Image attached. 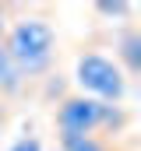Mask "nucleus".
<instances>
[{"mask_svg": "<svg viewBox=\"0 0 141 151\" xmlns=\"http://www.w3.org/2000/svg\"><path fill=\"white\" fill-rule=\"evenodd\" d=\"M7 53L14 56V63L21 67L25 77H35V74H46L49 63H53V53H57V32L49 21L42 18H21L11 35H7Z\"/></svg>", "mask_w": 141, "mask_h": 151, "instance_id": "1", "label": "nucleus"}, {"mask_svg": "<svg viewBox=\"0 0 141 151\" xmlns=\"http://www.w3.org/2000/svg\"><path fill=\"white\" fill-rule=\"evenodd\" d=\"M113 123H120L116 109L92 99V95H67L57 106V130L60 134H95Z\"/></svg>", "mask_w": 141, "mask_h": 151, "instance_id": "3", "label": "nucleus"}, {"mask_svg": "<svg viewBox=\"0 0 141 151\" xmlns=\"http://www.w3.org/2000/svg\"><path fill=\"white\" fill-rule=\"evenodd\" d=\"M21 67L14 63V56L7 53V46H0V95H18L21 91Z\"/></svg>", "mask_w": 141, "mask_h": 151, "instance_id": "5", "label": "nucleus"}, {"mask_svg": "<svg viewBox=\"0 0 141 151\" xmlns=\"http://www.w3.org/2000/svg\"><path fill=\"white\" fill-rule=\"evenodd\" d=\"M7 151H42V141H39V137H32V134H25V137H18Z\"/></svg>", "mask_w": 141, "mask_h": 151, "instance_id": "8", "label": "nucleus"}, {"mask_svg": "<svg viewBox=\"0 0 141 151\" xmlns=\"http://www.w3.org/2000/svg\"><path fill=\"white\" fill-rule=\"evenodd\" d=\"M95 11L106 18H127L131 14V4H95Z\"/></svg>", "mask_w": 141, "mask_h": 151, "instance_id": "7", "label": "nucleus"}, {"mask_svg": "<svg viewBox=\"0 0 141 151\" xmlns=\"http://www.w3.org/2000/svg\"><path fill=\"white\" fill-rule=\"evenodd\" d=\"M74 81L81 84V95H92L106 106L127 95V77L120 70V63H113L102 53H81L74 67Z\"/></svg>", "mask_w": 141, "mask_h": 151, "instance_id": "2", "label": "nucleus"}, {"mask_svg": "<svg viewBox=\"0 0 141 151\" xmlns=\"http://www.w3.org/2000/svg\"><path fill=\"white\" fill-rule=\"evenodd\" d=\"M57 141L60 151H109V144L95 134H57Z\"/></svg>", "mask_w": 141, "mask_h": 151, "instance_id": "6", "label": "nucleus"}, {"mask_svg": "<svg viewBox=\"0 0 141 151\" xmlns=\"http://www.w3.org/2000/svg\"><path fill=\"white\" fill-rule=\"evenodd\" d=\"M116 56L131 74H141V28H127L116 39Z\"/></svg>", "mask_w": 141, "mask_h": 151, "instance_id": "4", "label": "nucleus"}, {"mask_svg": "<svg viewBox=\"0 0 141 151\" xmlns=\"http://www.w3.org/2000/svg\"><path fill=\"white\" fill-rule=\"evenodd\" d=\"M4 119H7V109H4V95H0V127H4Z\"/></svg>", "mask_w": 141, "mask_h": 151, "instance_id": "9", "label": "nucleus"}]
</instances>
